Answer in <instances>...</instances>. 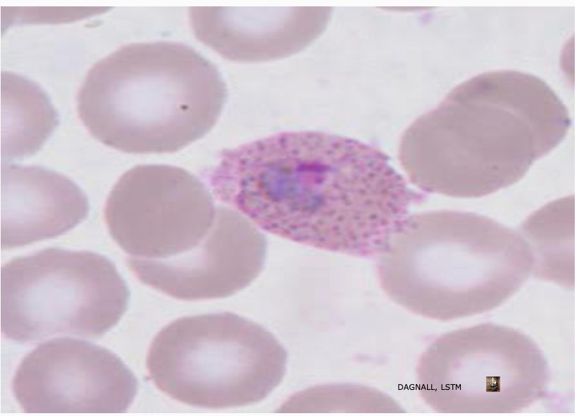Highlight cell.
Masks as SVG:
<instances>
[{
  "label": "cell",
  "instance_id": "7",
  "mask_svg": "<svg viewBox=\"0 0 575 416\" xmlns=\"http://www.w3.org/2000/svg\"><path fill=\"white\" fill-rule=\"evenodd\" d=\"M12 389L28 413H118L132 403L137 381L109 350L63 337L44 342L25 356Z\"/></svg>",
  "mask_w": 575,
  "mask_h": 416
},
{
  "label": "cell",
  "instance_id": "9",
  "mask_svg": "<svg viewBox=\"0 0 575 416\" xmlns=\"http://www.w3.org/2000/svg\"><path fill=\"white\" fill-rule=\"evenodd\" d=\"M292 18L281 8H189L196 38L237 62L268 61L292 53L297 49Z\"/></svg>",
  "mask_w": 575,
  "mask_h": 416
},
{
  "label": "cell",
  "instance_id": "8",
  "mask_svg": "<svg viewBox=\"0 0 575 416\" xmlns=\"http://www.w3.org/2000/svg\"><path fill=\"white\" fill-rule=\"evenodd\" d=\"M1 247L63 235L88 215L85 192L67 176L38 166H1Z\"/></svg>",
  "mask_w": 575,
  "mask_h": 416
},
{
  "label": "cell",
  "instance_id": "5",
  "mask_svg": "<svg viewBox=\"0 0 575 416\" xmlns=\"http://www.w3.org/2000/svg\"><path fill=\"white\" fill-rule=\"evenodd\" d=\"M129 298L124 279L105 256L43 249L2 266L1 332L18 342L58 334L99 337L118 322Z\"/></svg>",
  "mask_w": 575,
  "mask_h": 416
},
{
  "label": "cell",
  "instance_id": "10",
  "mask_svg": "<svg viewBox=\"0 0 575 416\" xmlns=\"http://www.w3.org/2000/svg\"><path fill=\"white\" fill-rule=\"evenodd\" d=\"M1 89V157L31 156L56 128V111L39 85L22 75L2 72Z\"/></svg>",
  "mask_w": 575,
  "mask_h": 416
},
{
  "label": "cell",
  "instance_id": "3",
  "mask_svg": "<svg viewBox=\"0 0 575 416\" xmlns=\"http://www.w3.org/2000/svg\"><path fill=\"white\" fill-rule=\"evenodd\" d=\"M227 97L216 66L174 42L132 43L88 71L77 112L102 144L130 154L174 152L218 120Z\"/></svg>",
  "mask_w": 575,
  "mask_h": 416
},
{
  "label": "cell",
  "instance_id": "1",
  "mask_svg": "<svg viewBox=\"0 0 575 416\" xmlns=\"http://www.w3.org/2000/svg\"><path fill=\"white\" fill-rule=\"evenodd\" d=\"M208 178L216 200L261 229L356 257L383 254L423 198L382 151L316 131L225 149Z\"/></svg>",
  "mask_w": 575,
  "mask_h": 416
},
{
  "label": "cell",
  "instance_id": "4",
  "mask_svg": "<svg viewBox=\"0 0 575 416\" xmlns=\"http://www.w3.org/2000/svg\"><path fill=\"white\" fill-rule=\"evenodd\" d=\"M287 353L261 325L232 312L178 318L149 349L155 386L192 406L221 409L264 399L281 381Z\"/></svg>",
  "mask_w": 575,
  "mask_h": 416
},
{
  "label": "cell",
  "instance_id": "6",
  "mask_svg": "<svg viewBox=\"0 0 575 416\" xmlns=\"http://www.w3.org/2000/svg\"><path fill=\"white\" fill-rule=\"evenodd\" d=\"M385 253L400 261L404 288L435 293L511 291L527 278L533 261L518 232L455 210L409 216Z\"/></svg>",
  "mask_w": 575,
  "mask_h": 416
},
{
  "label": "cell",
  "instance_id": "2",
  "mask_svg": "<svg viewBox=\"0 0 575 416\" xmlns=\"http://www.w3.org/2000/svg\"><path fill=\"white\" fill-rule=\"evenodd\" d=\"M567 106L548 84L500 70L455 87L407 129L400 161L421 190L479 197L512 185L569 131Z\"/></svg>",
  "mask_w": 575,
  "mask_h": 416
}]
</instances>
